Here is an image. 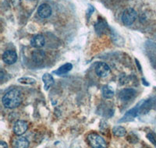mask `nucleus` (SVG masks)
<instances>
[{"label": "nucleus", "instance_id": "1", "mask_svg": "<svg viewBox=\"0 0 156 148\" xmlns=\"http://www.w3.org/2000/svg\"><path fill=\"white\" fill-rule=\"evenodd\" d=\"M2 104L7 108H15L21 104V93L16 89L9 90L2 99Z\"/></svg>", "mask_w": 156, "mask_h": 148}, {"label": "nucleus", "instance_id": "2", "mask_svg": "<svg viewBox=\"0 0 156 148\" xmlns=\"http://www.w3.org/2000/svg\"><path fill=\"white\" fill-rule=\"evenodd\" d=\"M87 141L89 144L94 148L106 147V143L102 137L96 133H90L87 136Z\"/></svg>", "mask_w": 156, "mask_h": 148}, {"label": "nucleus", "instance_id": "3", "mask_svg": "<svg viewBox=\"0 0 156 148\" xmlns=\"http://www.w3.org/2000/svg\"><path fill=\"white\" fill-rule=\"evenodd\" d=\"M136 12L132 8H128L123 12L122 15V21L126 26H130L133 24L136 19Z\"/></svg>", "mask_w": 156, "mask_h": 148}, {"label": "nucleus", "instance_id": "4", "mask_svg": "<svg viewBox=\"0 0 156 148\" xmlns=\"http://www.w3.org/2000/svg\"><path fill=\"white\" fill-rule=\"evenodd\" d=\"M110 67L105 62H99L95 67V72L99 77H106L110 73Z\"/></svg>", "mask_w": 156, "mask_h": 148}, {"label": "nucleus", "instance_id": "5", "mask_svg": "<svg viewBox=\"0 0 156 148\" xmlns=\"http://www.w3.org/2000/svg\"><path fill=\"white\" fill-rule=\"evenodd\" d=\"M28 129V124L27 122L23 120H18L14 124L13 126V132L16 136H21Z\"/></svg>", "mask_w": 156, "mask_h": 148}, {"label": "nucleus", "instance_id": "6", "mask_svg": "<svg viewBox=\"0 0 156 148\" xmlns=\"http://www.w3.org/2000/svg\"><path fill=\"white\" fill-rule=\"evenodd\" d=\"M136 94V90L133 88L123 89L119 93V98L122 101H128L134 97Z\"/></svg>", "mask_w": 156, "mask_h": 148}, {"label": "nucleus", "instance_id": "7", "mask_svg": "<svg viewBox=\"0 0 156 148\" xmlns=\"http://www.w3.org/2000/svg\"><path fill=\"white\" fill-rule=\"evenodd\" d=\"M139 115V109L138 106L133 107L132 109L129 110L127 112L123 115L122 118L119 121V122H130L133 121L137 115Z\"/></svg>", "mask_w": 156, "mask_h": 148}, {"label": "nucleus", "instance_id": "8", "mask_svg": "<svg viewBox=\"0 0 156 148\" xmlns=\"http://www.w3.org/2000/svg\"><path fill=\"white\" fill-rule=\"evenodd\" d=\"M2 60L5 63L8 64V65L14 64L17 60V55H16V51H12V50L5 51L2 55Z\"/></svg>", "mask_w": 156, "mask_h": 148}, {"label": "nucleus", "instance_id": "9", "mask_svg": "<svg viewBox=\"0 0 156 148\" xmlns=\"http://www.w3.org/2000/svg\"><path fill=\"white\" fill-rule=\"evenodd\" d=\"M94 29L98 34L101 35L104 33H106L109 30V27H108V24L104 19H98L97 23L94 25Z\"/></svg>", "mask_w": 156, "mask_h": 148}, {"label": "nucleus", "instance_id": "10", "mask_svg": "<svg viewBox=\"0 0 156 148\" xmlns=\"http://www.w3.org/2000/svg\"><path fill=\"white\" fill-rule=\"evenodd\" d=\"M37 14L41 18H48L51 15V8L48 4H41L37 9Z\"/></svg>", "mask_w": 156, "mask_h": 148}, {"label": "nucleus", "instance_id": "11", "mask_svg": "<svg viewBox=\"0 0 156 148\" xmlns=\"http://www.w3.org/2000/svg\"><path fill=\"white\" fill-rule=\"evenodd\" d=\"M45 44V40L44 37L41 34H37L34 36L30 40V45L35 48H42Z\"/></svg>", "mask_w": 156, "mask_h": 148}, {"label": "nucleus", "instance_id": "12", "mask_svg": "<svg viewBox=\"0 0 156 148\" xmlns=\"http://www.w3.org/2000/svg\"><path fill=\"white\" fill-rule=\"evenodd\" d=\"M153 107V100L152 99H148L144 101H143L140 105L138 106L139 114H147Z\"/></svg>", "mask_w": 156, "mask_h": 148}, {"label": "nucleus", "instance_id": "13", "mask_svg": "<svg viewBox=\"0 0 156 148\" xmlns=\"http://www.w3.org/2000/svg\"><path fill=\"white\" fill-rule=\"evenodd\" d=\"M12 145L16 148H27L29 146V141L25 137L20 136V137L16 138L13 140Z\"/></svg>", "mask_w": 156, "mask_h": 148}, {"label": "nucleus", "instance_id": "14", "mask_svg": "<svg viewBox=\"0 0 156 148\" xmlns=\"http://www.w3.org/2000/svg\"><path fill=\"white\" fill-rule=\"evenodd\" d=\"M32 60L34 62L37 64H40L43 62L45 57V54L42 50H35L32 52Z\"/></svg>", "mask_w": 156, "mask_h": 148}, {"label": "nucleus", "instance_id": "15", "mask_svg": "<svg viewBox=\"0 0 156 148\" xmlns=\"http://www.w3.org/2000/svg\"><path fill=\"white\" fill-rule=\"evenodd\" d=\"M42 81L44 83V88L45 90H48L54 84V82H55L52 76L49 73H44L43 75Z\"/></svg>", "mask_w": 156, "mask_h": 148}, {"label": "nucleus", "instance_id": "16", "mask_svg": "<svg viewBox=\"0 0 156 148\" xmlns=\"http://www.w3.org/2000/svg\"><path fill=\"white\" fill-rule=\"evenodd\" d=\"M72 69H73V65L69 62H67L59 67L57 70L54 71V73L57 74V75H62V74L67 73Z\"/></svg>", "mask_w": 156, "mask_h": 148}, {"label": "nucleus", "instance_id": "17", "mask_svg": "<svg viewBox=\"0 0 156 148\" xmlns=\"http://www.w3.org/2000/svg\"><path fill=\"white\" fill-rule=\"evenodd\" d=\"M112 133H113L115 136L121 137V136H124L125 135H126V130L124 127L116 125V126H114L113 128H112Z\"/></svg>", "mask_w": 156, "mask_h": 148}, {"label": "nucleus", "instance_id": "18", "mask_svg": "<svg viewBox=\"0 0 156 148\" xmlns=\"http://www.w3.org/2000/svg\"><path fill=\"white\" fill-rule=\"evenodd\" d=\"M102 94L105 98L110 99L114 96V91L109 86H105L102 88Z\"/></svg>", "mask_w": 156, "mask_h": 148}, {"label": "nucleus", "instance_id": "19", "mask_svg": "<svg viewBox=\"0 0 156 148\" xmlns=\"http://www.w3.org/2000/svg\"><path fill=\"white\" fill-rule=\"evenodd\" d=\"M18 82L20 83H23V84H28L31 85L34 84V83H36V79H34V78L31 77H21L18 79Z\"/></svg>", "mask_w": 156, "mask_h": 148}, {"label": "nucleus", "instance_id": "20", "mask_svg": "<svg viewBox=\"0 0 156 148\" xmlns=\"http://www.w3.org/2000/svg\"><path fill=\"white\" fill-rule=\"evenodd\" d=\"M147 139H148V140L151 142V143H152L154 146H156V136L154 135V133H151V132H150V133H148L147 135Z\"/></svg>", "mask_w": 156, "mask_h": 148}, {"label": "nucleus", "instance_id": "21", "mask_svg": "<svg viewBox=\"0 0 156 148\" xmlns=\"http://www.w3.org/2000/svg\"><path fill=\"white\" fill-rule=\"evenodd\" d=\"M128 81V79L126 78V75H122V76H120V77H119V82H120L121 84H125V83H127Z\"/></svg>", "mask_w": 156, "mask_h": 148}, {"label": "nucleus", "instance_id": "22", "mask_svg": "<svg viewBox=\"0 0 156 148\" xmlns=\"http://www.w3.org/2000/svg\"><path fill=\"white\" fill-rule=\"evenodd\" d=\"M94 7H93V6H91V5H90V6L88 7V10H87V13H88L89 16L92 14V12H94Z\"/></svg>", "mask_w": 156, "mask_h": 148}, {"label": "nucleus", "instance_id": "23", "mask_svg": "<svg viewBox=\"0 0 156 148\" xmlns=\"http://www.w3.org/2000/svg\"><path fill=\"white\" fill-rule=\"evenodd\" d=\"M0 147H8V145L7 143L4 142V141H1L0 142Z\"/></svg>", "mask_w": 156, "mask_h": 148}, {"label": "nucleus", "instance_id": "24", "mask_svg": "<svg viewBox=\"0 0 156 148\" xmlns=\"http://www.w3.org/2000/svg\"><path fill=\"white\" fill-rule=\"evenodd\" d=\"M135 61H136V65H137V66L139 67V70L140 71V72H141V67H140V63H139V61L138 60H135Z\"/></svg>", "mask_w": 156, "mask_h": 148}, {"label": "nucleus", "instance_id": "25", "mask_svg": "<svg viewBox=\"0 0 156 148\" xmlns=\"http://www.w3.org/2000/svg\"><path fill=\"white\" fill-rule=\"evenodd\" d=\"M3 71L1 70V80H2L3 79Z\"/></svg>", "mask_w": 156, "mask_h": 148}, {"label": "nucleus", "instance_id": "26", "mask_svg": "<svg viewBox=\"0 0 156 148\" xmlns=\"http://www.w3.org/2000/svg\"><path fill=\"white\" fill-rule=\"evenodd\" d=\"M154 66H155V68H156V58H155V60H154Z\"/></svg>", "mask_w": 156, "mask_h": 148}, {"label": "nucleus", "instance_id": "27", "mask_svg": "<svg viewBox=\"0 0 156 148\" xmlns=\"http://www.w3.org/2000/svg\"><path fill=\"white\" fill-rule=\"evenodd\" d=\"M30 1H33V0H30Z\"/></svg>", "mask_w": 156, "mask_h": 148}]
</instances>
